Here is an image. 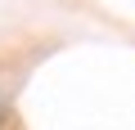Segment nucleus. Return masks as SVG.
<instances>
[{"instance_id":"nucleus-1","label":"nucleus","mask_w":135,"mask_h":130,"mask_svg":"<svg viewBox=\"0 0 135 130\" xmlns=\"http://www.w3.org/2000/svg\"><path fill=\"white\" fill-rule=\"evenodd\" d=\"M5 121H9V103H5V94H0V130H5Z\"/></svg>"}]
</instances>
